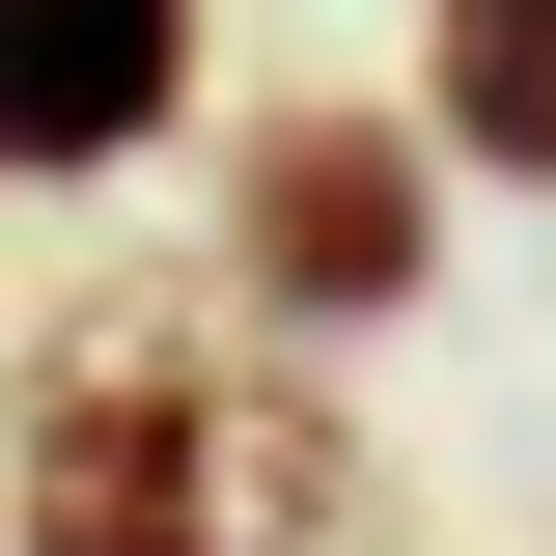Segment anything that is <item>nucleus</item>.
<instances>
[{
  "label": "nucleus",
  "mask_w": 556,
  "mask_h": 556,
  "mask_svg": "<svg viewBox=\"0 0 556 556\" xmlns=\"http://www.w3.org/2000/svg\"><path fill=\"white\" fill-rule=\"evenodd\" d=\"M362 529V445L278 362L223 334H84L28 362V445H0V556H334Z\"/></svg>",
  "instance_id": "1"
},
{
  "label": "nucleus",
  "mask_w": 556,
  "mask_h": 556,
  "mask_svg": "<svg viewBox=\"0 0 556 556\" xmlns=\"http://www.w3.org/2000/svg\"><path fill=\"white\" fill-rule=\"evenodd\" d=\"M223 278L306 306V334H390L417 278H445V112H278L223 167Z\"/></svg>",
  "instance_id": "2"
},
{
  "label": "nucleus",
  "mask_w": 556,
  "mask_h": 556,
  "mask_svg": "<svg viewBox=\"0 0 556 556\" xmlns=\"http://www.w3.org/2000/svg\"><path fill=\"white\" fill-rule=\"evenodd\" d=\"M195 139V0H0V167H139Z\"/></svg>",
  "instance_id": "3"
},
{
  "label": "nucleus",
  "mask_w": 556,
  "mask_h": 556,
  "mask_svg": "<svg viewBox=\"0 0 556 556\" xmlns=\"http://www.w3.org/2000/svg\"><path fill=\"white\" fill-rule=\"evenodd\" d=\"M417 112H445V167L556 195V0H417Z\"/></svg>",
  "instance_id": "4"
}]
</instances>
